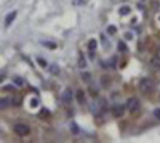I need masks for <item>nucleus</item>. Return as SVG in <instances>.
Segmentation results:
<instances>
[{
	"label": "nucleus",
	"instance_id": "19",
	"mask_svg": "<svg viewBox=\"0 0 160 143\" xmlns=\"http://www.w3.org/2000/svg\"><path fill=\"white\" fill-rule=\"evenodd\" d=\"M8 102H10V100H8V99H2V103H0V107H2V110H3V108H5V107H8V105H10V103H8Z\"/></svg>",
	"mask_w": 160,
	"mask_h": 143
},
{
	"label": "nucleus",
	"instance_id": "22",
	"mask_svg": "<svg viewBox=\"0 0 160 143\" xmlns=\"http://www.w3.org/2000/svg\"><path fill=\"white\" fill-rule=\"evenodd\" d=\"M37 99H32V100H31V107H37Z\"/></svg>",
	"mask_w": 160,
	"mask_h": 143
},
{
	"label": "nucleus",
	"instance_id": "1",
	"mask_svg": "<svg viewBox=\"0 0 160 143\" xmlns=\"http://www.w3.org/2000/svg\"><path fill=\"white\" fill-rule=\"evenodd\" d=\"M155 89V83L150 78H142V80L139 81V91L144 94H150L152 91Z\"/></svg>",
	"mask_w": 160,
	"mask_h": 143
},
{
	"label": "nucleus",
	"instance_id": "11",
	"mask_svg": "<svg viewBox=\"0 0 160 143\" xmlns=\"http://www.w3.org/2000/svg\"><path fill=\"white\" fill-rule=\"evenodd\" d=\"M119 51H122V53H127V51H128V46L125 45L123 41H119Z\"/></svg>",
	"mask_w": 160,
	"mask_h": 143
},
{
	"label": "nucleus",
	"instance_id": "14",
	"mask_svg": "<svg viewBox=\"0 0 160 143\" xmlns=\"http://www.w3.org/2000/svg\"><path fill=\"white\" fill-rule=\"evenodd\" d=\"M79 67H80V68H85V67H86V60L82 57V56H80V59H79Z\"/></svg>",
	"mask_w": 160,
	"mask_h": 143
},
{
	"label": "nucleus",
	"instance_id": "18",
	"mask_svg": "<svg viewBox=\"0 0 160 143\" xmlns=\"http://www.w3.org/2000/svg\"><path fill=\"white\" fill-rule=\"evenodd\" d=\"M13 81H15V84H16V86H23V84H24L23 78H15V80H13Z\"/></svg>",
	"mask_w": 160,
	"mask_h": 143
},
{
	"label": "nucleus",
	"instance_id": "24",
	"mask_svg": "<svg viewBox=\"0 0 160 143\" xmlns=\"http://www.w3.org/2000/svg\"><path fill=\"white\" fill-rule=\"evenodd\" d=\"M74 3H75V5H82V3H83V0H74Z\"/></svg>",
	"mask_w": 160,
	"mask_h": 143
},
{
	"label": "nucleus",
	"instance_id": "2",
	"mask_svg": "<svg viewBox=\"0 0 160 143\" xmlns=\"http://www.w3.org/2000/svg\"><path fill=\"white\" fill-rule=\"evenodd\" d=\"M15 132L18 134L19 137H26L31 134V127H29L27 124H16L15 126Z\"/></svg>",
	"mask_w": 160,
	"mask_h": 143
},
{
	"label": "nucleus",
	"instance_id": "7",
	"mask_svg": "<svg viewBox=\"0 0 160 143\" xmlns=\"http://www.w3.org/2000/svg\"><path fill=\"white\" fill-rule=\"evenodd\" d=\"M123 110L125 108L122 105H114V108H112V113H114V116H122L123 115Z\"/></svg>",
	"mask_w": 160,
	"mask_h": 143
},
{
	"label": "nucleus",
	"instance_id": "4",
	"mask_svg": "<svg viewBox=\"0 0 160 143\" xmlns=\"http://www.w3.org/2000/svg\"><path fill=\"white\" fill-rule=\"evenodd\" d=\"M127 108L131 113H135V111H138L139 110V100H138L136 97H133V99H130L128 100V103H127Z\"/></svg>",
	"mask_w": 160,
	"mask_h": 143
},
{
	"label": "nucleus",
	"instance_id": "23",
	"mask_svg": "<svg viewBox=\"0 0 160 143\" xmlns=\"http://www.w3.org/2000/svg\"><path fill=\"white\" fill-rule=\"evenodd\" d=\"M43 45H45V46H50V48H55L53 43H46V41H43Z\"/></svg>",
	"mask_w": 160,
	"mask_h": 143
},
{
	"label": "nucleus",
	"instance_id": "12",
	"mask_svg": "<svg viewBox=\"0 0 160 143\" xmlns=\"http://www.w3.org/2000/svg\"><path fill=\"white\" fill-rule=\"evenodd\" d=\"M82 80L83 81H86V83H90V81H91V75H90V73H82Z\"/></svg>",
	"mask_w": 160,
	"mask_h": 143
},
{
	"label": "nucleus",
	"instance_id": "5",
	"mask_svg": "<svg viewBox=\"0 0 160 143\" xmlns=\"http://www.w3.org/2000/svg\"><path fill=\"white\" fill-rule=\"evenodd\" d=\"M16 14H18V11H11V13H8V16L5 18V27L11 25V22H13V21H15V18H16Z\"/></svg>",
	"mask_w": 160,
	"mask_h": 143
},
{
	"label": "nucleus",
	"instance_id": "13",
	"mask_svg": "<svg viewBox=\"0 0 160 143\" xmlns=\"http://www.w3.org/2000/svg\"><path fill=\"white\" fill-rule=\"evenodd\" d=\"M77 99H79V102H80V103H83V102H85V95H83V92H82V91H79V92H77Z\"/></svg>",
	"mask_w": 160,
	"mask_h": 143
},
{
	"label": "nucleus",
	"instance_id": "9",
	"mask_svg": "<svg viewBox=\"0 0 160 143\" xmlns=\"http://www.w3.org/2000/svg\"><path fill=\"white\" fill-rule=\"evenodd\" d=\"M96 46H98L96 40H90V41H88V49H90V51H94V49H96Z\"/></svg>",
	"mask_w": 160,
	"mask_h": 143
},
{
	"label": "nucleus",
	"instance_id": "21",
	"mask_svg": "<svg viewBox=\"0 0 160 143\" xmlns=\"http://www.w3.org/2000/svg\"><path fill=\"white\" fill-rule=\"evenodd\" d=\"M51 72H53V73H59V68L56 65H53V67H51Z\"/></svg>",
	"mask_w": 160,
	"mask_h": 143
},
{
	"label": "nucleus",
	"instance_id": "8",
	"mask_svg": "<svg viewBox=\"0 0 160 143\" xmlns=\"http://www.w3.org/2000/svg\"><path fill=\"white\" fill-rule=\"evenodd\" d=\"M150 64H152L154 68H160V57L158 56H155V57H152V60H150Z\"/></svg>",
	"mask_w": 160,
	"mask_h": 143
},
{
	"label": "nucleus",
	"instance_id": "20",
	"mask_svg": "<svg viewBox=\"0 0 160 143\" xmlns=\"http://www.w3.org/2000/svg\"><path fill=\"white\" fill-rule=\"evenodd\" d=\"M154 116H155V119H160V108H155L154 110Z\"/></svg>",
	"mask_w": 160,
	"mask_h": 143
},
{
	"label": "nucleus",
	"instance_id": "3",
	"mask_svg": "<svg viewBox=\"0 0 160 143\" xmlns=\"http://www.w3.org/2000/svg\"><path fill=\"white\" fill-rule=\"evenodd\" d=\"M104 107H106V100L94 102L93 105H91V111H93V115H101V113H102V110H104Z\"/></svg>",
	"mask_w": 160,
	"mask_h": 143
},
{
	"label": "nucleus",
	"instance_id": "6",
	"mask_svg": "<svg viewBox=\"0 0 160 143\" xmlns=\"http://www.w3.org/2000/svg\"><path fill=\"white\" fill-rule=\"evenodd\" d=\"M61 99H63V102L64 103H69L72 100V92H71V89H66L63 92V95H61Z\"/></svg>",
	"mask_w": 160,
	"mask_h": 143
},
{
	"label": "nucleus",
	"instance_id": "10",
	"mask_svg": "<svg viewBox=\"0 0 160 143\" xmlns=\"http://www.w3.org/2000/svg\"><path fill=\"white\" fill-rule=\"evenodd\" d=\"M119 11H120V14H128V13L131 11V8L125 5V6H120V10H119Z\"/></svg>",
	"mask_w": 160,
	"mask_h": 143
},
{
	"label": "nucleus",
	"instance_id": "17",
	"mask_svg": "<svg viewBox=\"0 0 160 143\" xmlns=\"http://www.w3.org/2000/svg\"><path fill=\"white\" fill-rule=\"evenodd\" d=\"M115 32H117V29H115L114 25H109V27H107V33H109V35H114Z\"/></svg>",
	"mask_w": 160,
	"mask_h": 143
},
{
	"label": "nucleus",
	"instance_id": "15",
	"mask_svg": "<svg viewBox=\"0 0 160 143\" xmlns=\"http://www.w3.org/2000/svg\"><path fill=\"white\" fill-rule=\"evenodd\" d=\"M37 62H38V64H40V65H42V67H48V62H46V60H45V59H42V57H37Z\"/></svg>",
	"mask_w": 160,
	"mask_h": 143
},
{
	"label": "nucleus",
	"instance_id": "25",
	"mask_svg": "<svg viewBox=\"0 0 160 143\" xmlns=\"http://www.w3.org/2000/svg\"><path fill=\"white\" fill-rule=\"evenodd\" d=\"M72 131H74L75 134H77V132H79V129H77V126H75V124H72Z\"/></svg>",
	"mask_w": 160,
	"mask_h": 143
},
{
	"label": "nucleus",
	"instance_id": "16",
	"mask_svg": "<svg viewBox=\"0 0 160 143\" xmlns=\"http://www.w3.org/2000/svg\"><path fill=\"white\" fill-rule=\"evenodd\" d=\"M48 115H50V111L45 110V108H42V110H40V115H38V116H40V118H46Z\"/></svg>",
	"mask_w": 160,
	"mask_h": 143
}]
</instances>
